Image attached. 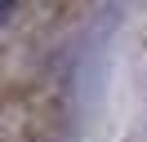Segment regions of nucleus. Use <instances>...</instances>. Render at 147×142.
<instances>
[{
  "mask_svg": "<svg viewBox=\"0 0 147 142\" xmlns=\"http://www.w3.org/2000/svg\"><path fill=\"white\" fill-rule=\"evenodd\" d=\"M13 9H18V0H0V27L13 18Z\"/></svg>",
  "mask_w": 147,
  "mask_h": 142,
  "instance_id": "obj_1",
  "label": "nucleus"
}]
</instances>
